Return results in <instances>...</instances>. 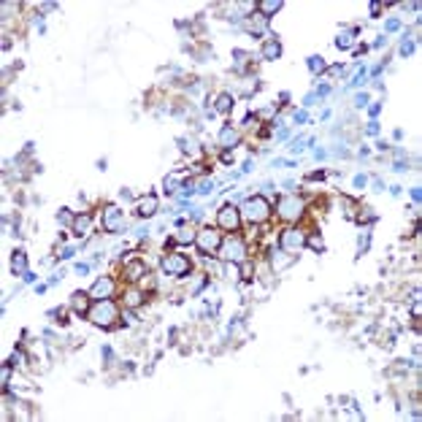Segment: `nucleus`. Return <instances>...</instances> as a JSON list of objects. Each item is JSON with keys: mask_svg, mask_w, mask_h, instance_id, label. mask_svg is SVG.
<instances>
[{"mask_svg": "<svg viewBox=\"0 0 422 422\" xmlns=\"http://www.w3.org/2000/svg\"><path fill=\"white\" fill-rule=\"evenodd\" d=\"M352 38H355V30H349V33H344V35L335 38V46H339V49H349V46H352Z\"/></svg>", "mask_w": 422, "mask_h": 422, "instance_id": "obj_24", "label": "nucleus"}, {"mask_svg": "<svg viewBox=\"0 0 422 422\" xmlns=\"http://www.w3.org/2000/svg\"><path fill=\"white\" fill-rule=\"evenodd\" d=\"M411 52H414V44L411 41H403L401 44V54H411Z\"/></svg>", "mask_w": 422, "mask_h": 422, "instance_id": "obj_29", "label": "nucleus"}, {"mask_svg": "<svg viewBox=\"0 0 422 422\" xmlns=\"http://www.w3.org/2000/svg\"><path fill=\"white\" fill-rule=\"evenodd\" d=\"M162 271H165L168 276L182 279V276L190 273V260H187L184 255H179V252H171L168 257H162Z\"/></svg>", "mask_w": 422, "mask_h": 422, "instance_id": "obj_6", "label": "nucleus"}, {"mask_svg": "<svg viewBox=\"0 0 422 422\" xmlns=\"http://www.w3.org/2000/svg\"><path fill=\"white\" fill-rule=\"evenodd\" d=\"M379 11H382V3H371V17H379Z\"/></svg>", "mask_w": 422, "mask_h": 422, "instance_id": "obj_33", "label": "nucleus"}, {"mask_svg": "<svg viewBox=\"0 0 422 422\" xmlns=\"http://www.w3.org/2000/svg\"><path fill=\"white\" fill-rule=\"evenodd\" d=\"M365 184H368V176H355V187H357V190L365 187Z\"/></svg>", "mask_w": 422, "mask_h": 422, "instance_id": "obj_31", "label": "nucleus"}, {"mask_svg": "<svg viewBox=\"0 0 422 422\" xmlns=\"http://www.w3.org/2000/svg\"><path fill=\"white\" fill-rule=\"evenodd\" d=\"M111 295H114V279L111 276H100L95 284L90 287V298H95V301L111 298Z\"/></svg>", "mask_w": 422, "mask_h": 422, "instance_id": "obj_10", "label": "nucleus"}, {"mask_svg": "<svg viewBox=\"0 0 422 422\" xmlns=\"http://www.w3.org/2000/svg\"><path fill=\"white\" fill-rule=\"evenodd\" d=\"M124 279L128 281H141L146 276V263L144 260H130V263H124Z\"/></svg>", "mask_w": 422, "mask_h": 422, "instance_id": "obj_11", "label": "nucleus"}, {"mask_svg": "<svg viewBox=\"0 0 422 422\" xmlns=\"http://www.w3.org/2000/svg\"><path fill=\"white\" fill-rule=\"evenodd\" d=\"M363 81H365V68H363L360 73L355 76V79H352V87H357V84H363Z\"/></svg>", "mask_w": 422, "mask_h": 422, "instance_id": "obj_28", "label": "nucleus"}, {"mask_svg": "<svg viewBox=\"0 0 422 422\" xmlns=\"http://www.w3.org/2000/svg\"><path fill=\"white\" fill-rule=\"evenodd\" d=\"M279 9H281V0H263V3H257V11H260L263 19H271Z\"/></svg>", "mask_w": 422, "mask_h": 422, "instance_id": "obj_16", "label": "nucleus"}, {"mask_svg": "<svg viewBox=\"0 0 422 422\" xmlns=\"http://www.w3.org/2000/svg\"><path fill=\"white\" fill-rule=\"evenodd\" d=\"M238 130L233 128V124H222V130H220V146H225V149H233V146H238Z\"/></svg>", "mask_w": 422, "mask_h": 422, "instance_id": "obj_13", "label": "nucleus"}, {"mask_svg": "<svg viewBox=\"0 0 422 422\" xmlns=\"http://www.w3.org/2000/svg\"><path fill=\"white\" fill-rule=\"evenodd\" d=\"M220 260L222 263H233V265H244L246 263V244L238 236H230L220 244Z\"/></svg>", "mask_w": 422, "mask_h": 422, "instance_id": "obj_3", "label": "nucleus"}, {"mask_svg": "<svg viewBox=\"0 0 422 422\" xmlns=\"http://www.w3.org/2000/svg\"><path fill=\"white\" fill-rule=\"evenodd\" d=\"M292 263H295V255H287L284 249H279V252L273 249V252H271V268L276 271V273L284 271V268H290Z\"/></svg>", "mask_w": 422, "mask_h": 422, "instance_id": "obj_12", "label": "nucleus"}, {"mask_svg": "<svg viewBox=\"0 0 422 422\" xmlns=\"http://www.w3.org/2000/svg\"><path fill=\"white\" fill-rule=\"evenodd\" d=\"M92 233V217L90 214H79L73 220V236L76 238H87Z\"/></svg>", "mask_w": 422, "mask_h": 422, "instance_id": "obj_14", "label": "nucleus"}, {"mask_svg": "<svg viewBox=\"0 0 422 422\" xmlns=\"http://www.w3.org/2000/svg\"><path fill=\"white\" fill-rule=\"evenodd\" d=\"M60 257H62V260H70V257H73V249H70V246H68V249H62V255H60Z\"/></svg>", "mask_w": 422, "mask_h": 422, "instance_id": "obj_34", "label": "nucleus"}, {"mask_svg": "<svg viewBox=\"0 0 422 422\" xmlns=\"http://www.w3.org/2000/svg\"><path fill=\"white\" fill-rule=\"evenodd\" d=\"M309 68H311V73H322V70H325V60L322 57H309Z\"/></svg>", "mask_w": 422, "mask_h": 422, "instance_id": "obj_25", "label": "nucleus"}, {"mask_svg": "<svg viewBox=\"0 0 422 422\" xmlns=\"http://www.w3.org/2000/svg\"><path fill=\"white\" fill-rule=\"evenodd\" d=\"M87 319L95 327H108L116 325V319H119V309H116V303L111 298H100V301H92V306L87 309Z\"/></svg>", "mask_w": 422, "mask_h": 422, "instance_id": "obj_1", "label": "nucleus"}, {"mask_svg": "<svg viewBox=\"0 0 422 422\" xmlns=\"http://www.w3.org/2000/svg\"><path fill=\"white\" fill-rule=\"evenodd\" d=\"M241 217L252 225H260L271 217V203L265 198H260V195H252V198H246L241 203Z\"/></svg>", "mask_w": 422, "mask_h": 422, "instance_id": "obj_2", "label": "nucleus"}, {"mask_svg": "<svg viewBox=\"0 0 422 422\" xmlns=\"http://www.w3.org/2000/svg\"><path fill=\"white\" fill-rule=\"evenodd\" d=\"M376 133H379V124L371 122V124H368V136H376Z\"/></svg>", "mask_w": 422, "mask_h": 422, "instance_id": "obj_36", "label": "nucleus"}, {"mask_svg": "<svg viewBox=\"0 0 422 422\" xmlns=\"http://www.w3.org/2000/svg\"><path fill=\"white\" fill-rule=\"evenodd\" d=\"M124 222V211L119 206H106L103 208V230L106 233H119Z\"/></svg>", "mask_w": 422, "mask_h": 422, "instance_id": "obj_9", "label": "nucleus"}, {"mask_svg": "<svg viewBox=\"0 0 422 422\" xmlns=\"http://www.w3.org/2000/svg\"><path fill=\"white\" fill-rule=\"evenodd\" d=\"M87 271H90L87 263H76V273H87Z\"/></svg>", "mask_w": 422, "mask_h": 422, "instance_id": "obj_32", "label": "nucleus"}, {"mask_svg": "<svg viewBox=\"0 0 422 422\" xmlns=\"http://www.w3.org/2000/svg\"><path fill=\"white\" fill-rule=\"evenodd\" d=\"M11 271H14V273H27V257H25V252H14V257H11Z\"/></svg>", "mask_w": 422, "mask_h": 422, "instance_id": "obj_19", "label": "nucleus"}, {"mask_svg": "<svg viewBox=\"0 0 422 422\" xmlns=\"http://www.w3.org/2000/svg\"><path fill=\"white\" fill-rule=\"evenodd\" d=\"M154 211H157V198H154V195H146V198H141L138 203H136V214L138 217H152Z\"/></svg>", "mask_w": 422, "mask_h": 422, "instance_id": "obj_15", "label": "nucleus"}, {"mask_svg": "<svg viewBox=\"0 0 422 422\" xmlns=\"http://www.w3.org/2000/svg\"><path fill=\"white\" fill-rule=\"evenodd\" d=\"M265 22H268V19H263L260 14H257L255 19H252V17H246L244 27H246V30H249V33H252V35H263V33H265Z\"/></svg>", "mask_w": 422, "mask_h": 422, "instance_id": "obj_17", "label": "nucleus"}, {"mask_svg": "<svg viewBox=\"0 0 422 422\" xmlns=\"http://www.w3.org/2000/svg\"><path fill=\"white\" fill-rule=\"evenodd\" d=\"M279 54H281L279 41H276V38H268V41H265V46H263V60H276Z\"/></svg>", "mask_w": 422, "mask_h": 422, "instance_id": "obj_18", "label": "nucleus"}, {"mask_svg": "<svg viewBox=\"0 0 422 422\" xmlns=\"http://www.w3.org/2000/svg\"><path fill=\"white\" fill-rule=\"evenodd\" d=\"M217 225L220 230H228V233H236L241 228V208L236 206H222L217 211Z\"/></svg>", "mask_w": 422, "mask_h": 422, "instance_id": "obj_8", "label": "nucleus"}, {"mask_svg": "<svg viewBox=\"0 0 422 422\" xmlns=\"http://www.w3.org/2000/svg\"><path fill=\"white\" fill-rule=\"evenodd\" d=\"M176 241H179V244H187V241H195V233H190V230H179Z\"/></svg>", "mask_w": 422, "mask_h": 422, "instance_id": "obj_26", "label": "nucleus"}, {"mask_svg": "<svg viewBox=\"0 0 422 422\" xmlns=\"http://www.w3.org/2000/svg\"><path fill=\"white\" fill-rule=\"evenodd\" d=\"M182 184H184V176H179V174H171V176L165 179V192H176Z\"/></svg>", "mask_w": 422, "mask_h": 422, "instance_id": "obj_23", "label": "nucleus"}, {"mask_svg": "<svg viewBox=\"0 0 422 422\" xmlns=\"http://www.w3.org/2000/svg\"><path fill=\"white\" fill-rule=\"evenodd\" d=\"M220 244H222V236L211 228H203V230L195 233V246H198L203 255H214L217 249H220Z\"/></svg>", "mask_w": 422, "mask_h": 422, "instance_id": "obj_5", "label": "nucleus"}, {"mask_svg": "<svg viewBox=\"0 0 422 422\" xmlns=\"http://www.w3.org/2000/svg\"><path fill=\"white\" fill-rule=\"evenodd\" d=\"M141 303H144V295H141L138 290H130L128 295H124V306H130V309H138Z\"/></svg>", "mask_w": 422, "mask_h": 422, "instance_id": "obj_22", "label": "nucleus"}, {"mask_svg": "<svg viewBox=\"0 0 422 422\" xmlns=\"http://www.w3.org/2000/svg\"><path fill=\"white\" fill-rule=\"evenodd\" d=\"M355 106H360V108L368 106V95H365V92H363V95H357V98H355Z\"/></svg>", "mask_w": 422, "mask_h": 422, "instance_id": "obj_30", "label": "nucleus"}, {"mask_svg": "<svg viewBox=\"0 0 422 422\" xmlns=\"http://www.w3.org/2000/svg\"><path fill=\"white\" fill-rule=\"evenodd\" d=\"M214 108H217V111H220V114H228V111H230V108H233V98L228 95V92H222V95H220V98H217V103H214Z\"/></svg>", "mask_w": 422, "mask_h": 422, "instance_id": "obj_21", "label": "nucleus"}, {"mask_svg": "<svg viewBox=\"0 0 422 422\" xmlns=\"http://www.w3.org/2000/svg\"><path fill=\"white\" fill-rule=\"evenodd\" d=\"M295 122H298V124L306 122V111H295Z\"/></svg>", "mask_w": 422, "mask_h": 422, "instance_id": "obj_35", "label": "nucleus"}, {"mask_svg": "<svg viewBox=\"0 0 422 422\" xmlns=\"http://www.w3.org/2000/svg\"><path fill=\"white\" fill-rule=\"evenodd\" d=\"M303 211H306V200L298 198V195H281L276 203V214L284 222H298L303 217Z\"/></svg>", "mask_w": 422, "mask_h": 422, "instance_id": "obj_4", "label": "nucleus"}, {"mask_svg": "<svg viewBox=\"0 0 422 422\" xmlns=\"http://www.w3.org/2000/svg\"><path fill=\"white\" fill-rule=\"evenodd\" d=\"M279 244H281L284 252H295V255H298L301 249L306 246V233L298 230V228H287V230H281Z\"/></svg>", "mask_w": 422, "mask_h": 422, "instance_id": "obj_7", "label": "nucleus"}, {"mask_svg": "<svg viewBox=\"0 0 422 422\" xmlns=\"http://www.w3.org/2000/svg\"><path fill=\"white\" fill-rule=\"evenodd\" d=\"M87 298H90V292H73V298H70V306H73L76 311H81V314H87Z\"/></svg>", "mask_w": 422, "mask_h": 422, "instance_id": "obj_20", "label": "nucleus"}, {"mask_svg": "<svg viewBox=\"0 0 422 422\" xmlns=\"http://www.w3.org/2000/svg\"><path fill=\"white\" fill-rule=\"evenodd\" d=\"M398 27H401V22H398V19H390L387 25H385V30H387V33H395Z\"/></svg>", "mask_w": 422, "mask_h": 422, "instance_id": "obj_27", "label": "nucleus"}]
</instances>
